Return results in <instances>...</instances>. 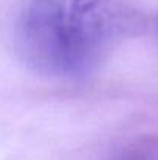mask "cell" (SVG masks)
<instances>
[{
  "mask_svg": "<svg viewBox=\"0 0 158 160\" xmlns=\"http://www.w3.org/2000/svg\"><path fill=\"white\" fill-rule=\"evenodd\" d=\"M140 19L124 0H28L16 38L23 61L57 78L98 68Z\"/></svg>",
  "mask_w": 158,
  "mask_h": 160,
  "instance_id": "obj_1",
  "label": "cell"
}]
</instances>
